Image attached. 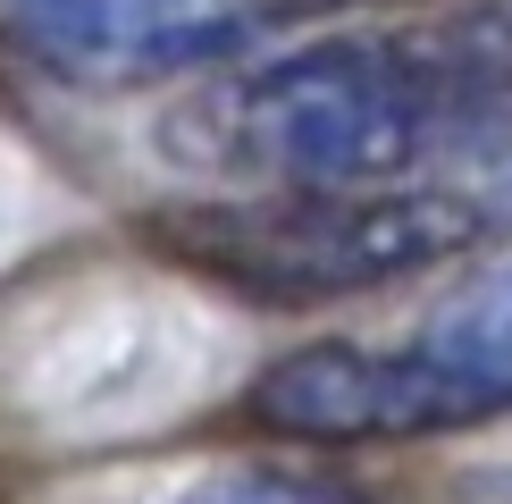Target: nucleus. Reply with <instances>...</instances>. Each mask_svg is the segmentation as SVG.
I'll use <instances>...</instances> for the list:
<instances>
[{
  "label": "nucleus",
  "instance_id": "nucleus-6",
  "mask_svg": "<svg viewBox=\"0 0 512 504\" xmlns=\"http://www.w3.org/2000/svg\"><path fill=\"white\" fill-rule=\"evenodd\" d=\"M168 504H378V496H361L353 479H319V471H269V462H244V471L185 479Z\"/></svg>",
  "mask_w": 512,
  "mask_h": 504
},
{
  "label": "nucleus",
  "instance_id": "nucleus-1",
  "mask_svg": "<svg viewBox=\"0 0 512 504\" xmlns=\"http://www.w3.org/2000/svg\"><path fill=\"white\" fill-rule=\"evenodd\" d=\"M504 126V59L471 17H437L252 59L160 118V152L227 185H403L437 160H479Z\"/></svg>",
  "mask_w": 512,
  "mask_h": 504
},
{
  "label": "nucleus",
  "instance_id": "nucleus-5",
  "mask_svg": "<svg viewBox=\"0 0 512 504\" xmlns=\"http://www.w3.org/2000/svg\"><path fill=\"white\" fill-rule=\"evenodd\" d=\"M403 345H412L429 370L454 378V395L471 404V420L512 412V261L487 269V278H471L454 303L420 311V320L403 328Z\"/></svg>",
  "mask_w": 512,
  "mask_h": 504
},
{
  "label": "nucleus",
  "instance_id": "nucleus-7",
  "mask_svg": "<svg viewBox=\"0 0 512 504\" xmlns=\"http://www.w3.org/2000/svg\"><path fill=\"white\" fill-rule=\"evenodd\" d=\"M471 168H487V177H479V194H487V202H512V126H504L496 143H487Z\"/></svg>",
  "mask_w": 512,
  "mask_h": 504
},
{
  "label": "nucleus",
  "instance_id": "nucleus-8",
  "mask_svg": "<svg viewBox=\"0 0 512 504\" xmlns=\"http://www.w3.org/2000/svg\"><path fill=\"white\" fill-rule=\"evenodd\" d=\"M471 26L487 34V51H496V59H504V76H512V0H496V9L471 17Z\"/></svg>",
  "mask_w": 512,
  "mask_h": 504
},
{
  "label": "nucleus",
  "instance_id": "nucleus-2",
  "mask_svg": "<svg viewBox=\"0 0 512 504\" xmlns=\"http://www.w3.org/2000/svg\"><path fill=\"white\" fill-rule=\"evenodd\" d=\"M496 210L479 185H261L236 202L168 210L160 244L202 278H227L236 294H361L420 269L462 261L479 236H496Z\"/></svg>",
  "mask_w": 512,
  "mask_h": 504
},
{
  "label": "nucleus",
  "instance_id": "nucleus-3",
  "mask_svg": "<svg viewBox=\"0 0 512 504\" xmlns=\"http://www.w3.org/2000/svg\"><path fill=\"white\" fill-rule=\"evenodd\" d=\"M252 412L286 437H429V429H471V404L454 395V378L429 370L403 336L387 345H303L286 362L261 370Z\"/></svg>",
  "mask_w": 512,
  "mask_h": 504
},
{
  "label": "nucleus",
  "instance_id": "nucleus-4",
  "mask_svg": "<svg viewBox=\"0 0 512 504\" xmlns=\"http://www.w3.org/2000/svg\"><path fill=\"white\" fill-rule=\"evenodd\" d=\"M0 26L93 76H185L252 42V0H0Z\"/></svg>",
  "mask_w": 512,
  "mask_h": 504
}]
</instances>
